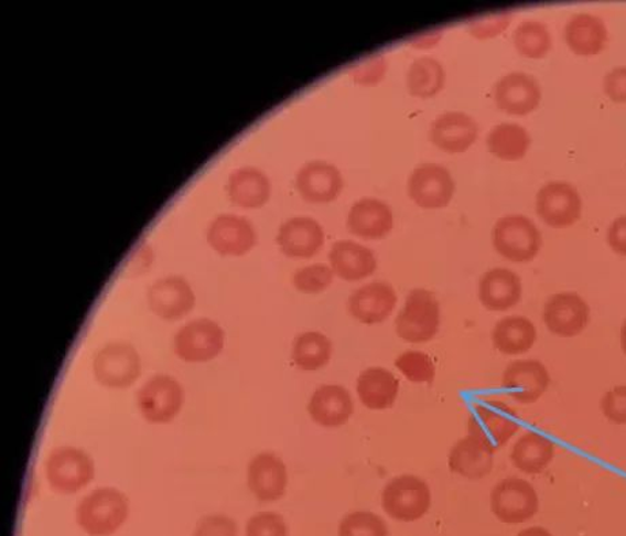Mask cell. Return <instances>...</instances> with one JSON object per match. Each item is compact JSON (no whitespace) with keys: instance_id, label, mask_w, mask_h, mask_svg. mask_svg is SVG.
<instances>
[{"instance_id":"28","label":"cell","mask_w":626,"mask_h":536,"mask_svg":"<svg viewBox=\"0 0 626 536\" xmlns=\"http://www.w3.org/2000/svg\"><path fill=\"white\" fill-rule=\"evenodd\" d=\"M493 453L474 436H467L456 442L449 457L452 473L467 480H483L493 470Z\"/></svg>"},{"instance_id":"3","label":"cell","mask_w":626,"mask_h":536,"mask_svg":"<svg viewBox=\"0 0 626 536\" xmlns=\"http://www.w3.org/2000/svg\"><path fill=\"white\" fill-rule=\"evenodd\" d=\"M492 240L497 253L515 264L535 259L542 247V235L537 225L518 214L498 219L493 226Z\"/></svg>"},{"instance_id":"24","label":"cell","mask_w":626,"mask_h":536,"mask_svg":"<svg viewBox=\"0 0 626 536\" xmlns=\"http://www.w3.org/2000/svg\"><path fill=\"white\" fill-rule=\"evenodd\" d=\"M478 297L488 311L511 310L521 299L520 277L508 268H493L481 278Z\"/></svg>"},{"instance_id":"7","label":"cell","mask_w":626,"mask_h":536,"mask_svg":"<svg viewBox=\"0 0 626 536\" xmlns=\"http://www.w3.org/2000/svg\"><path fill=\"white\" fill-rule=\"evenodd\" d=\"M492 512L507 524L529 522L537 515L539 499L530 482L507 478L498 482L490 495Z\"/></svg>"},{"instance_id":"35","label":"cell","mask_w":626,"mask_h":536,"mask_svg":"<svg viewBox=\"0 0 626 536\" xmlns=\"http://www.w3.org/2000/svg\"><path fill=\"white\" fill-rule=\"evenodd\" d=\"M332 355L333 343L322 332H304L293 343L292 360L301 371L322 369L330 363Z\"/></svg>"},{"instance_id":"45","label":"cell","mask_w":626,"mask_h":536,"mask_svg":"<svg viewBox=\"0 0 626 536\" xmlns=\"http://www.w3.org/2000/svg\"><path fill=\"white\" fill-rule=\"evenodd\" d=\"M604 89L612 101L626 103V67H616L607 73Z\"/></svg>"},{"instance_id":"33","label":"cell","mask_w":626,"mask_h":536,"mask_svg":"<svg viewBox=\"0 0 626 536\" xmlns=\"http://www.w3.org/2000/svg\"><path fill=\"white\" fill-rule=\"evenodd\" d=\"M486 144L493 156L503 161H519L530 149L531 137L525 127L501 124L492 128Z\"/></svg>"},{"instance_id":"47","label":"cell","mask_w":626,"mask_h":536,"mask_svg":"<svg viewBox=\"0 0 626 536\" xmlns=\"http://www.w3.org/2000/svg\"><path fill=\"white\" fill-rule=\"evenodd\" d=\"M442 39V34L439 32L427 33V36H419L414 40L413 44L417 49H431L434 44L439 43V40Z\"/></svg>"},{"instance_id":"2","label":"cell","mask_w":626,"mask_h":536,"mask_svg":"<svg viewBox=\"0 0 626 536\" xmlns=\"http://www.w3.org/2000/svg\"><path fill=\"white\" fill-rule=\"evenodd\" d=\"M468 435L493 453L507 444L520 429L518 414L500 400H485L474 406L468 418Z\"/></svg>"},{"instance_id":"19","label":"cell","mask_w":626,"mask_h":536,"mask_svg":"<svg viewBox=\"0 0 626 536\" xmlns=\"http://www.w3.org/2000/svg\"><path fill=\"white\" fill-rule=\"evenodd\" d=\"M398 296L396 289L386 282L364 285L350 296L347 310L363 324L386 322L396 310Z\"/></svg>"},{"instance_id":"42","label":"cell","mask_w":626,"mask_h":536,"mask_svg":"<svg viewBox=\"0 0 626 536\" xmlns=\"http://www.w3.org/2000/svg\"><path fill=\"white\" fill-rule=\"evenodd\" d=\"M387 62L382 56H373L367 61L359 62L353 66L350 75L356 84L363 86H375L386 77Z\"/></svg>"},{"instance_id":"13","label":"cell","mask_w":626,"mask_h":536,"mask_svg":"<svg viewBox=\"0 0 626 536\" xmlns=\"http://www.w3.org/2000/svg\"><path fill=\"white\" fill-rule=\"evenodd\" d=\"M543 322L553 335H581L590 322V307L581 296L565 291L550 297L543 308Z\"/></svg>"},{"instance_id":"21","label":"cell","mask_w":626,"mask_h":536,"mask_svg":"<svg viewBox=\"0 0 626 536\" xmlns=\"http://www.w3.org/2000/svg\"><path fill=\"white\" fill-rule=\"evenodd\" d=\"M288 486L285 463L274 453H260L248 465V487L260 501L271 503L283 497Z\"/></svg>"},{"instance_id":"32","label":"cell","mask_w":626,"mask_h":536,"mask_svg":"<svg viewBox=\"0 0 626 536\" xmlns=\"http://www.w3.org/2000/svg\"><path fill=\"white\" fill-rule=\"evenodd\" d=\"M554 458V444L548 437L529 432L515 442L511 460L516 469L529 475L541 474Z\"/></svg>"},{"instance_id":"36","label":"cell","mask_w":626,"mask_h":536,"mask_svg":"<svg viewBox=\"0 0 626 536\" xmlns=\"http://www.w3.org/2000/svg\"><path fill=\"white\" fill-rule=\"evenodd\" d=\"M514 44L521 56L541 60L552 49V34L543 22L525 21L515 29Z\"/></svg>"},{"instance_id":"49","label":"cell","mask_w":626,"mask_h":536,"mask_svg":"<svg viewBox=\"0 0 626 536\" xmlns=\"http://www.w3.org/2000/svg\"><path fill=\"white\" fill-rule=\"evenodd\" d=\"M622 349L624 354L626 355V320L622 328Z\"/></svg>"},{"instance_id":"5","label":"cell","mask_w":626,"mask_h":536,"mask_svg":"<svg viewBox=\"0 0 626 536\" xmlns=\"http://www.w3.org/2000/svg\"><path fill=\"white\" fill-rule=\"evenodd\" d=\"M432 495L427 482L414 475H401L382 491V508L399 522L420 521L431 508Z\"/></svg>"},{"instance_id":"38","label":"cell","mask_w":626,"mask_h":536,"mask_svg":"<svg viewBox=\"0 0 626 536\" xmlns=\"http://www.w3.org/2000/svg\"><path fill=\"white\" fill-rule=\"evenodd\" d=\"M339 536H388V528L373 512H353L341 522Z\"/></svg>"},{"instance_id":"44","label":"cell","mask_w":626,"mask_h":536,"mask_svg":"<svg viewBox=\"0 0 626 536\" xmlns=\"http://www.w3.org/2000/svg\"><path fill=\"white\" fill-rule=\"evenodd\" d=\"M194 536H237V524L228 516H206L196 524Z\"/></svg>"},{"instance_id":"34","label":"cell","mask_w":626,"mask_h":536,"mask_svg":"<svg viewBox=\"0 0 626 536\" xmlns=\"http://www.w3.org/2000/svg\"><path fill=\"white\" fill-rule=\"evenodd\" d=\"M406 85L411 96L429 98L436 96L445 85L443 64L432 56H422L410 64Z\"/></svg>"},{"instance_id":"37","label":"cell","mask_w":626,"mask_h":536,"mask_svg":"<svg viewBox=\"0 0 626 536\" xmlns=\"http://www.w3.org/2000/svg\"><path fill=\"white\" fill-rule=\"evenodd\" d=\"M399 372L411 383L431 384L436 376V366L428 354L422 352H406L396 360Z\"/></svg>"},{"instance_id":"31","label":"cell","mask_w":626,"mask_h":536,"mask_svg":"<svg viewBox=\"0 0 626 536\" xmlns=\"http://www.w3.org/2000/svg\"><path fill=\"white\" fill-rule=\"evenodd\" d=\"M493 345L506 355H519L530 351L537 341V329L524 317L504 318L492 334Z\"/></svg>"},{"instance_id":"27","label":"cell","mask_w":626,"mask_h":536,"mask_svg":"<svg viewBox=\"0 0 626 536\" xmlns=\"http://www.w3.org/2000/svg\"><path fill=\"white\" fill-rule=\"evenodd\" d=\"M565 42L581 56H594L606 49L608 32L606 23L593 14H575L566 22Z\"/></svg>"},{"instance_id":"17","label":"cell","mask_w":626,"mask_h":536,"mask_svg":"<svg viewBox=\"0 0 626 536\" xmlns=\"http://www.w3.org/2000/svg\"><path fill=\"white\" fill-rule=\"evenodd\" d=\"M550 375L542 363L536 360H520L507 366L503 375V387L519 404H535L547 393Z\"/></svg>"},{"instance_id":"46","label":"cell","mask_w":626,"mask_h":536,"mask_svg":"<svg viewBox=\"0 0 626 536\" xmlns=\"http://www.w3.org/2000/svg\"><path fill=\"white\" fill-rule=\"evenodd\" d=\"M607 242L614 253L626 256V215L614 221L608 227Z\"/></svg>"},{"instance_id":"18","label":"cell","mask_w":626,"mask_h":536,"mask_svg":"<svg viewBox=\"0 0 626 536\" xmlns=\"http://www.w3.org/2000/svg\"><path fill=\"white\" fill-rule=\"evenodd\" d=\"M295 186L306 202L328 203L336 200L344 190V178L334 164L311 161L300 168Z\"/></svg>"},{"instance_id":"25","label":"cell","mask_w":626,"mask_h":536,"mask_svg":"<svg viewBox=\"0 0 626 536\" xmlns=\"http://www.w3.org/2000/svg\"><path fill=\"white\" fill-rule=\"evenodd\" d=\"M313 422L324 428H338L345 425L355 412V404L345 387L322 386L313 393L309 405Z\"/></svg>"},{"instance_id":"43","label":"cell","mask_w":626,"mask_h":536,"mask_svg":"<svg viewBox=\"0 0 626 536\" xmlns=\"http://www.w3.org/2000/svg\"><path fill=\"white\" fill-rule=\"evenodd\" d=\"M601 410L612 424L626 425V386L607 392L601 400Z\"/></svg>"},{"instance_id":"23","label":"cell","mask_w":626,"mask_h":536,"mask_svg":"<svg viewBox=\"0 0 626 536\" xmlns=\"http://www.w3.org/2000/svg\"><path fill=\"white\" fill-rule=\"evenodd\" d=\"M149 305L165 320L185 317L195 305V294L190 283L182 277H165L149 290Z\"/></svg>"},{"instance_id":"14","label":"cell","mask_w":626,"mask_h":536,"mask_svg":"<svg viewBox=\"0 0 626 536\" xmlns=\"http://www.w3.org/2000/svg\"><path fill=\"white\" fill-rule=\"evenodd\" d=\"M478 125L472 116L450 110L438 116L429 128V139L440 150L450 154L465 153L478 137Z\"/></svg>"},{"instance_id":"26","label":"cell","mask_w":626,"mask_h":536,"mask_svg":"<svg viewBox=\"0 0 626 536\" xmlns=\"http://www.w3.org/2000/svg\"><path fill=\"white\" fill-rule=\"evenodd\" d=\"M330 264L335 276L344 281L357 282L373 276L378 267L373 249L356 242H336L330 250Z\"/></svg>"},{"instance_id":"41","label":"cell","mask_w":626,"mask_h":536,"mask_svg":"<svg viewBox=\"0 0 626 536\" xmlns=\"http://www.w3.org/2000/svg\"><path fill=\"white\" fill-rule=\"evenodd\" d=\"M512 15L509 13H496L478 17L470 22L468 31L475 39L486 40L497 37L498 34L506 31L511 23Z\"/></svg>"},{"instance_id":"48","label":"cell","mask_w":626,"mask_h":536,"mask_svg":"<svg viewBox=\"0 0 626 536\" xmlns=\"http://www.w3.org/2000/svg\"><path fill=\"white\" fill-rule=\"evenodd\" d=\"M518 536H553V535L550 534L547 528L530 527L524 529V532H520Z\"/></svg>"},{"instance_id":"22","label":"cell","mask_w":626,"mask_h":536,"mask_svg":"<svg viewBox=\"0 0 626 536\" xmlns=\"http://www.w3.org/2000/svg\"><path fill=\"white\" fill-rule=\"evenodd\" d=\"M347 229L365 240H379L393 227V214L386 202L376 197H363L353 205L347 214Z\"/></svg>"},{"instance_id":"16","label":"cell","mask_w":626,"mask_h":536,"mask_svg":"<svg viewBox=\"0 0 626 536\" xmlns=\"http://www.w3.org/2000/svg\"><path fill=\"white\" fill-rule=\"evenodd\" d=\"M207 242L218 254L241 256L257 244V231L241 215L222 214L208 226Z\"/></svg>"},{"instance_id":"9","label":"cell","mask_w":626,"mask_h":536,"mask_svg":"<svg viewBox=\"0 0 626 536\" xmlns=\"http://www.w3.org/2000/svg\"><path fill=\"white\" fill-rule=\"evenodd\" d=\"M138 407L147 421L168 424L182 410L183 387L170 376L160 375L150 378L138 393Z\"/></svg>"},{"instance_id":"39","label":"cell","mask_w":626,"mask_h":536,"mask_svg":"<svg viewBox=\"0 0 626 536\" xmlns=\"http://www.w3.org/2000/svg\"><path fill=\"white\" fill-rule=\"evenodd\" d=\"M334 271L326 265H311L294 272V288L305 294L322 293L334 281Z\"/></svg>"},{"instance_id":"30","label":"cell","mask_w":626,"mask_h":536,"mask_svg":"<svg viewBox=\"0 0 626 536\" xmlns=\"http://www.w3.org/2000/svg\"><path fill=\"white\" fill-rule=\"evenodd\" d=\"M399 382L390 371L369 368L358 376L357 394L369 410H387L396 404Z\"/></svg>"},{"instance_id":"20","label":"cell","mask_w":626,"mask_h":536,"mask_svg":"<svg viewBox=\"0 0 626 536\" xmlns=\"http://www.w3.org/2000/svg\"><path fill=\"white\" fill-rule=\"evenodd\" d=\"M277 243L289 258L310 259L322 249L324 231L315 218H289L278 231Z\"/></svg>"},{"instance_id":"8","label":"cell","mask_w":626,"mask_h":536,"mask_svg":"<svg viewBox=\"0 0 626 536\" xmlns=\"http://www.w3.org/2000/svg\"><path fill=\"white\" fill-rule=\"evenodd\" d=\"M410 200L417 206L428 210L450 205L455 194V182L447 168L440 164H422L408 179Z\"/></svg>"},{"instance_id":"10","label":"cell","mask_w":626,"mask_h":536,"mask_svg":"<svg viewBox=\"0 0 626 536\" xmlns=\"http://www.w3.org/2000/svg\"><path fill=\"white\" fill-rule=\"evenodd\" d=\"M93 368L102 386L127 388L141 376L142 365L130 343H109L96 355Z\"/></svg>"},{"instance_id":"1","label":"cell","mask_w":626,"mask_h":536,"mask_svg":"<svg viewBox=\"0 0 626 536\" xmlns=\"http://www.w3.org/2000/svg\"><path fill=\"white\" fill-rule=\"evenodd\" d=\"M129 517V500L114 487L97 489L80 501L77 508L79 527L90 536H109L118 532Z\"/></svg>"},{"instance_id":"12","label":"cell","mask_w":626,"mask_h":536,"mask_svg":"<svg viewBox=\"0 0 626 536\" xmlns=\"http://www.w3.org/2000/svg\"><path fill=\"white\" fill-rule=\"evenodd\" d=\"M539 217L552 227H568L576 224L582 215V197L575 186L564 182L544 184L538 191L536 201Z\"/></svg>"},{"instance_id":"15","label":"cell","mask_w":626,"mask_h":536,"mask_svg":"<svg viewBox=\"0 0 626 536\" xmlns=\"http://www.w3.org/2000/svg\"><path fill=\"white\" fill-rule=\"evenodd\" d=\"M542 90L536 77L526 73H509L497 81L495 101L503 112L525 116L538 108Z\"/></svg>"},{"instance_id":"29","label":"cell","mask_w":626,"mask_h":536,"mask_svg":"<svg viewBox=\"0 0 626 536\" xmlns=\"http://www.w3.org/2000/svg\"><path fill=\"white\" fill-rule=\"evenodd\" d=\"M228 194L237 206L246 208L263 206L271 194L268 174L253 167L236 169L229 178Z\"/></svg>"},{"instance_id":"4","label":"cell","mask_w":626,"mask_h":536,"mask_svg":"<svg viewBox=\"0 0 626 536\" xmlns=\"http://www.w3.org/2000/svg\"><path fill=\"white\" fill-rule=\"evenodd\" d=\"M397 334L410 343H425L436 336L440 328V305L436 296L427 289L411 290L396 320Z\"/></svg>"},{"instance_id":"6","label":"cell","mask_w":626,"mask_h":536,"mask_svg":"<svg viewBox=\"0 0 626 536\" xmlns=\"http://www.w3.org/2000/svg\"><path fill=\"white\" fill-rule=\"evenodd\" d=\"M46 480L55 492L73 494L95 478V464L84 451L73 447L57 448L45 464Z\"/></svg>"},{"instance_id":"11","label":"cell","mask_w":626,"mask_h":536,"mask_svg":"<svg viewBox=\"0 0 626 536\" xmlns=\"http://www.w3.org/2000/svg\"><path fill=\"white\" fill-rule=\"evenodd\" d=\"M225 334L211 319H196L180 329L175 336V352L187 363H206L222 353Z\"/></svg>"},{"instance_id":"40","label":"cell","mask_w":626,"mask_h":536,"mask_svg":"<svg viewBox=\"0 0 626 536\" xmlns=\"http://www.w3.org/2000/svg\"><path fill=\"white\" fill-rule=\"evenodd\" d=\"M247 536H288L287 523L276 512H260L249 518Z\"/></svg>"}]
</instances>
